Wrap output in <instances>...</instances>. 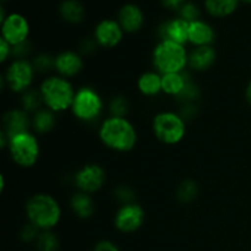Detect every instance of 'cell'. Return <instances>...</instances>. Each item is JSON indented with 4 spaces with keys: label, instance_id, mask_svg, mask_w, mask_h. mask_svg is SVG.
<instances>
[{
    "label": "cell",
    "instance_id": "6da1fadb",
    "mask_svg": "<svg viewBox=\"0 0 251 251\" xmlns=\"http://www.w3.org/2000/svg\"><path fill=\"white\" fill-rule=\"evenodd\" d=\"M100 139L108 149L127 152L136 145L137 134L135 126L126 118L110 117L100 125Z\"/></svg>",
    "mask_w": 251,
    "mask_h": 251
},
{
    "label": "cell",
    "instance_id": "7a4b0ae2",
    "mask_svg": "<svg viewBox=\"0 0 251 251\" xmlns=\"http://www.w3.org/2000/svg\"><path fill=\"white\" fill-rule=\"evenodd\" d=\"M26 215L29 223L41 230H50L61 218V208L58 201L48 194H37L26 203Z\"/></svg>",
    "mask_w": 251,
    "mask_h": 251
},
{
    "label": "cell",
    "instance_id": "3957f363",
    "mask_svg": "<svg viewBox=\"0 0 251 251\" xmlns=\"http://www.w3.org/2000/svg\"><path fill=\"white\" fill-rule=\"evenodd\" d=\"M39 92L44 104L53 112H65L71 108L76 95L70 81L61 76L46 78L42 82Z\"/></svg>",
    "mask_w": 251,
    "mask_h": 251
},
{
    "label": "cell",
    "instance_id": "277c9868",
    "mask_svg": "<svg viewBox=\"0 0 251 251\" xmlns=\"http://www.w3.org/2000/svg\"><path fill=\"white\" fill-rule=\"evenodd\" d=\"M154 68L162 75L174 73H183L189 63V54L181 44L172 41H161L154 47L152 54Z\"/></svg>",
    "mask_w": 251,
    "mask_h": 251
},
{
    "label": "cell",
    "instance_id": "5b68a950",
    "mask_svg": "<svg viewBox=\"0 0 251 251\" xmlns=\"http://www.w3.org/2000/svg\"><path fill=\"white\" fill-rule=\"evenodd\" d=\"M154 136L166 145H176L184 139L186 132L185 120L174 112H161L152 123Z\"/></svg>",
    "mask_w": 251,
    "mask_h": 251
},
{
    "label": "cell",
    "instance_id": "8992f818",
    "mask_svg": "<svg viewBox=\"0 0 251 251\" xmlns=\"http://www.w3.org/2000/svg\"><path fill=\"white\" fill-rule=\"evenodd\" d=\"M9 151L12 159L19 166L32 167L36 164L39 157L38 140L31 132H24L9 140Z\"/></svg>",
    "mask_w": 251,
    "mask_h": 251
},
{
    "label": "cell",
    "instance_id": "52a82bcc",
    "mask_svg": "<svg viewBox=\"0 0 251 251\" xmlns=\"http://www.w3.org/2000/svg\"><path fill=\"white\" fill-rule=\"evenodd\" d=\"M103 109V100L92 87H81L76 92L71 110L78 120L92 122L97 119Z\"/></svg>",
    "mask_w": 251,
    "mask_h": 251
},
{
    "label": "cell",
    "instance_id": "ba28073f",
    "mask_svg": "<svg viewBox=\"0 0 251 251\" xmlns=\"http://www.w3.org/2000/svg\"><path fill=\"white\" fill-rule=\"evenodd\" d=\"M33 64L26 59H16L6 70L5 81L11 91L16 93L26 92L32 85L34 77Z\"/></svg>",
    "mask_w": 251,
    "mask_h": 251
},
{
    "label": "cell",
    "instance_id": "9c48e42d",
    "mask_svg": "<svg viewBox=\"0 0 251 251\" xmlns=\"http://www.w3.org/2000/svg\"><path fill=\"white\" fill-rule=\"evenodd\" d=\"M28 34V21L21 14H10L1 22V37L12 47L26 42Z\"/></svg>",
    "mask_w": 251,
    "mask_h": 251
},
{
    "label": "cell",
    "instance_id": "30bf717a",
    "mask_svg": "<svg viewBox=\"0 0 251 251\" xmlns=\"http://www.w3.org/2000/svg\"><path fill=\"white\" fill-rule=\"evenodd\" d=\"M145 222V212L137 203L122 205L114 218V225L123 233H134Z\"/></svg>",
    "mask_w": 251,
    "mask_h": 251
},
{
    "label": "cell",
    "instance_id": "8fae6325",
    "mask_svg": "<svg viewBox=\"0 0 251 251\" xmlns=\"http://www.w3.org/2000/svg\"><path fill=\"white\" fill-rule=\"evenodd\" d=\"M105 183V172L98 164H87L78 169L75 176V184L81 193L92 194L100 190Z\"/></svg>",
    "mask_w": 251,
    "mask_h": 251
},
{
    "label": "cell",
    "instance_id": "7c38bea8",
    "mask_svg": "<svg viewBox=\"0 0 251 251\" xmlns=\"http://www.w3.org/2000/svg\"><path fill=\"white\" fill-rule=\"evenodd\" d=\"M123 34H124V31L119 22L110 19L102 20L95 29L96 42L103 48L117 47L122 42Z\"/></svg>",
    "mask_w": 251,
    "mask_h": 251
},
{
    "label": "cell",
    "instance_id": "4fadbf2b",
    "mask_svg": "<svg viewBox=\"0 0 251 251\" xmlns=\"http://www.w3.org/2000/svg\"><path fill=\"white\" fill-rule=\"evenodd\" d=\"M189 22L176 17L163 22L159 27L161 41H172L184 46L189 42Z\"/></svg>",
    "mask_w": 251,
    "mask_h": 251
},
{
    "label": "cell",
    "instance_id": "5bb4252c",
    "mask_svg": "<svg viewBox=\"0 0 251 251\" xmlns=\"http://www.w3.org/2000/svg\"><path fill=\"white\" fill-rule=\"evenodd\" d=\"M31 123L27 112L21 109H12L7 112L2 118V126H4L2 131L6 134L10 140L19 134L28 132Z\"/></svg>",
    "mask_w": 251,
    "mask_h": 251
},
{
    "label": "cell",
    "instance_id": "9a60e30c",
    "mask_svg": "<svg viewBox=\"0 0 251 251\" xmlns=\"http://www.w3.org/2000/svg\"><path fill=\"white\" fill-rule=\"evenodd\" d=\"M118 22L123 31L127 33H135L144 26L145 16L142 10L135 4H125L118 14Z\"/></svg>",
    "mask_w": 251,
    "mask_h": 251
},
{
    "label": "cell",
    "instance_id": "2e32d148",
    "mask_svg": "<svg viewBox=\"0 0 251 251\" xmlns=\"http://www.w3.org/2000/svg\"><path fill=\"white\" fill-rule=\"evenodd\" d=\"M54 68L61 77H73L77 75L83 68L82 58L77 53L66 50L54 58Z\"/></svg>",
    "mask_w": 251,
    "mask_h": 251
},
{
    "label": "cell",
    "instance_id": "e0dca14e",
    "mask_svg": "<svg viewBox=\"0 0 251 251\" xmlns=\"http://www.w3.org/2000/svg\"><path fill=\"white\" fill-rule=\"evenodd\" d=\"M215 41V31L212 26L202 20H198L189 25V42L196 47L211 46Z\"/></svg>",
    "mask_w": 251,
    "mask_h": 251
},
{
    "label": "cell",
    "instance_id": "ac0fdd59",
    "mask_svg": "<svg viewBox=\"0 0 251 251\" xmlns=\"http://www.w3.org/2000/svg\"><path fill=\"white\" fill-rule=\"evenodd\" d=\"M217 53L211 46L196 47L189 54V65L196 71H205L216 63Z\"/></svg>",
    "mask_w": 251,
    "mask_h": 251
},
{
    "label": "cell",
    "instance_id": "d6986e66",
    "mask_svg": "<svg viewBox=\"0 0 251 251\" xmlns=\"http://www.w3.org/2000/svg\"><path fill=\"white\" fill-rule=\"evenodd\" d=\"M137 87L140 92L147 97L157 96L159 92H162V76L153 71L142 74L137 81Z\"/></svg>",
    "mask_w": 251,
    "mask_h": 251
},
{
    "label": "cell",
    "instance_id": "ffe728a7",
    "mask_svg": "<svg viewBox=\"0 0 251 251\" xmlns=\"http://www.w3.org/2000/svg\"><path fill=\"white\" fill-rule=\"evenodd\" d=\"M239 1L240 0H205V6L211 16L222 19L235 12Z\"/></svg>",
    "mask_w": 251,
    "mask_h": 251
},
{
    "label": "cell",
    "instance_id": "44dd1931",
    "mask_svg": "<svg viewBox=\"0 0 251 251\" xmlns=\"http://www.w3.org/2000/svg\"><path fill=\"white\" fill-rule=\"evenodd\" d=\"M73 212L80 218H88L95 212V203L88 194L77 193L73 195L70 200Z\"/></svg>",
    "mask_w": 251,
    "mask_h": 251
},
{
    "label": "cell",
    "instance_id": "7402d4cb",
    "mask_svg": "<svg viewBox=\"0 0 251 251\" xmlns=\"http://www.w3.org/2000/svg\"><path fill=\"white\" fill-rule=\"evenodd\" d=\"M59 11L61 17L70 24H78L86 15L85 7L78 0H65L61 2Z\"/></svg>",
    "mask_w": 251,
    "mask_h": 251
},
{
    "label": "cell",
    "instance_id": "603a6c76",
    "mask_svg": "<svg viewBox=\"0 0 251 251\" xmlns=\"http://www.w3.org/2000/svg\"><path fill=\"white\" fill-rule=\"evenodd\" d=\"M185 76L181 73L166 74L162 75V92L167 93L169 96H176L178 97L184 90L186 83Z\"/></svg>",
    "mask_w": 251,
    "mask_h": 251
},
{
    "label": "cell",
    "instance_id": "cb8c5ba5",
    "mask_svg": "<svg viewBox=\"0 0 251 251\" xmlns=\"http://www.w3.org/2000/svg\"><path fill=\"white\" fill-rule=\"evenodd\" d=\"M32 126L39 134H46L53 130V127L55 126V117L53 110L42 109V108L37 110L32 119Z\"/></svg>",
    "mask_w": 251,
    "mask_h": 251
},
{
    "label": "cell",
    "instance_id": "d4e9b609",
    "mask_svg": "<svg viewBox=\"0 0 251 251\" xmlns=\"http://www.w3.org/2000/svg\"><path fill=\"white\" fill-rule=\"evenodd\" d=\"M21 104L25 112H37L41 109V105L44 104V102L39 91L27 90L22 95Z\"/></svg>",
    "mask_w": 251,
    "mask_h": 251
},
{
    "label": "cell",
    "instance_id": "484cf974",
    "mask_svg": "<svg viewBox=\"0 0 251 251\" xmlns=\"http://www.w3.org/2000/svg\"><path fill=\"white\" fill-rule=\"evenodd\" d=\"M37 249L38 251H58L59 240L50 230H43L37 238Z\"/></svg>",
    "mask_w": 251,
    "mask_h": 251
},
{
    "label": "cell",
    "instance_id": "4316f807",
    "mask_svg": "<svg viewBox=\"0 0 251 251\" xmlns=\"http://www.w3.org/2000/svg\"><path fill=\"white\" fill-rule=\"evenodd\" d=\"M199 194V188L198 184L193 180H185L180 184V186L178 188V199L181 202H191L193 200H195L196 196Z\"/></svg>",
    "mask_w": 251,
    "mask_h": 251
},
{
    "label": "cell",
    "instance_id": "83f0119b",
    "mask_svg": "<svg viewBox=\"0 0 251 251\" xmlns=\"http://www.w3.org/2000/svg\"><path fill=\"white\" fill-rule=\"evenodd\" d=\"M109 110L112 117L125 118L127 112H129V102H127V100L124 96H117L110 102Z\"/></svg>",
    "mask_w": 251,
    "mask_h": 251
},
{
    "label": "cell",
    "instance_id": "f1b7e54d",
    "mask_svg": "<svg viewBox=\"0 0 251 251\" xmlns=\"http://www.w3.org/2000/svg\"><path fill=\"white\" fill-rule=\"evenodd\" d=\"M179 17L185 20L189 24H191V22L200 20V10H199V7L194 2L186 1L179 9Z\"/></svg>",
    "mask_w": 251,
    "mask_h": 251
},
{
    "label": "cell",
    "instance_id": "f546056e",
    "mask_svg": "<svg viewBox=\"0 0 251 251\" xmlns=\"http://www.w3.org/2000/svg\"><path fill=\"white\" fill-rule=\"evenodd\" d=\"M51 66H54V59L48 54H41L33 61L34 70L38 73H46V71L50 70Z\"/></svg>",
    "mask_w": 251,
    "mask_h": 251
},
{
    "label": "cell",
    "instance_id": "4dcf8cb0",
    "mask_svg": "<svg viewBox=\"0 0 251 251\" xmlns=\"http://www.w3.org/2000/svg\"><path fill=\"white\" fill-rule=\"evenodd\" d=\"M199 96V90L198 87H196V85H194L193 82H190V81H186L185 83V87H184V90L181 91L180 95L178 96L180 100H183L184 102H190V100H194L195 98H198Z\"/></svg>",
    "mask_w": 251,
    "mask_h": 251
},
{
    "label": "cell",
    "instance_id": "1f68e13d",
    "mask_svg": "<svg viewBox=\"0 0 251 251\" xmlns=\"http://www.w3.org/2000/svg\"><path fill=\"white\" fill-rule=\"evenodd\" d=\"M115 196H117V199L123 203V205L132 203L131 201L134 200V193H132L131 189L127 188V186H119V188L115 190Z\"/></svg>",
    "mask_w": 251,
    "mask_h": 251
},
{
    "label": "cell",
    "instance_id": "d6a6232c",
    "mask_svg": "<svg viewBox=\"0 0 251 251\" xmlns=\"http://www.w3.org/2000/svg\"><path fill=\"white\" fill-rule=\"evenodd\" d=\"M39 228H37L36 226L32 225V223H28V225L26 226V227H24V229H22L21 232V238L22 240H25V242H32V240L36 239L38 238V235L41 234L39 233Z\"/></svg>",
    "mask_w": 251,
    "mask_h": 251
},
{
    "label": "cell",
    "instance_id": "836d02e7",
    "mask_svg": "<svg viewBox=\"0 0 251 251\" xmlns=\"http://www.w3.org/2000/svg\"><path fill=\"white\" fill-rule=\"evenodd\" d=\"M10 54H12V46L1 37L0 38V61L4 63L9 58Z\"/></svg>",
    "mask_w": 251,
    "mask_h": 251
},
{
    "label": "cell",
    "instance_id": "e575fe53",
    "mask_svg": "<svg viewBox=\"0 0 251 251\" xmlns=\"http://www.w3.org/2000/svg\"><path fill=\"white\" fill-rule=\"evenodd\" d=\"M29 51V44L28 42H24V43L19 44V46L12 47V54L15 56H17V59H25L24 56L27 55V53Z\"/></svg>",
    "mask_w": 251,
    "mask_h": 251
},
{
    "label": "cell",
    "instance_id": "d590c367",
    "mask_svg": "<svg viewBox=\"0 0 251 251\" xmlns=\"http://www.w3.org/2000/svg\"><path fill=\"white\" fill-rule=\"evenodd\" d=\"M93 251H120L119 248L112 242H108V240H103V242H100L95 247Z\"/></svg>",
    "mask_w": 251,
    "mask_h": 251
},
{
    "label": "cell",
    "instance_id": "8d00e7d4",
    "mask_svg": "<svg viewBox=\"0 0 251 251\" xmlns=\"http://www.w3.org/2000/svg\"><path fill=\"white\" fill-rule=\"evenodd\" d=\"M185 2L186 0H162V4L171 10H179Z\"/></svg>",
    "mask_w": 251,
    "mask_h": 251
},
{
    "label": "cell",
    "instance_id": "74e56055",
    "mask_svg": "<svg viewBox=\"0 0 251 251\" xmlns=\"http://www.w3.org/2000/svg\"><path fill=\"white\" fill-rule=\"evenodd\" d=\"M245 97H247L248 103H249V104L251 105V80L247 86V91H245Z\"/></svg>",
    "mask_w": 251,
    "mask_h": 251
},
{
    "label": "cell",
    "instance_id": "f35d334b",
    "mask_svg": "<svg viewBox=\"0 0 251 251\" xmlns=\"http://www.w3.org/2000/svg\"><path fill=\"white\" fill-rule=\"evenodd\" d=\"M4 186H5V179H4V176H0V191H4Z\"/></svg>",
    "mask_w": 251,
    "mask_h": 251
},
{
    "label": "cell",
    "instance_id": "ab89813d",
    "mask_svg": "<svg viewBox=\"0 0 251 251\" xmlns=\"http://www.w3.org/2000/svg\"><path fill=\"white\" fill-rule=\"evenodd\" d=\"M240 1H244L247 2V4H251V0H240Z\"/></svg>",
    "mask_w": 251,
    "mask_h": 251
}]
</instances>
